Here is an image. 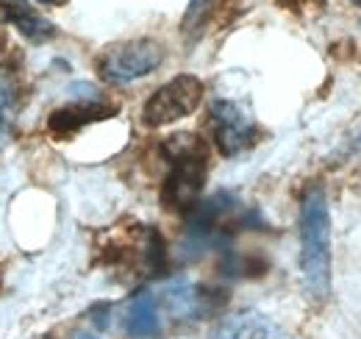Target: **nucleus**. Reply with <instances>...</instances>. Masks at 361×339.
I'll return each mask as SVG.
<instances>
[{
    "mask_svg": "<svg viewBox=\"0 0 361 339\" xmlns=\"http://www.w3.org/2000/svg\"><path fill=\"white\" fill-rule=\"evenodd\" d=\"M300 270L309 295L322 300L331 290V217L322 189L306 192L300 206Z\"/></svg>",
    "mask_w": 361,
    "mask_h": 339,
    "instance_id": "f257e3e1",
    "label": "nucleus"
},
{
    "mask_svg": "<svg viewBox=\"0 0 361 339\" xmlns=\"http://www.w3.org/2000/svg\"><path fill=\"white\" fill-rule=\"evenodd\" d=\"M167 150H170L173 167H170V175L164 181L161 201L170 209H192L197 195L203 192V184H206V175H209L206 145L197 136L180 133V136H173Z\"/></svg>",
    "mask_w": 361,
    "mask_h": 339,
    "instance_id": "f03ea898",
    "label": "nucleus"
},
{
    "mask_svg": "<svg viewBox=\"0 0 361 339\" xmlns=\"http://www.w3.org/2000/svg\"><path fill=\"white\" fill-rule=\"evenodd\" d=\"M164 61V47L156 40H131L111 44L97 59V73L109 84H131L150 76Z\"/></svg>",
    "mask_w": 361,
    "mask_h": 339,
    "instance_id": "7ed1b4c3",
    "label": "nucleus"
},
{
    "mask_svg": "<svg viewBox=\"0 0 361 339\" xmlns=\"http://www.w3.org/2000/svg\"><path fill=\"white\" fill-rule=\"evenodd\" d=\"M203 81L197 76H176L173 81H167L164 86H159L150 100L142 109V120L145 126L161 128L170 126L176 120H183L186 114H192L200 100H203Z\"/></svg>",
    "mask_w": 361,
    "mask_h": 339,
    "instance_id": "20e7f679",
    "label": "nucleus"
},
{
    "mask_svg": "<svg viewBox=\"0 0 361 339\" xmlns=\"http://www.w3.org/2000/svg\"><path fill=\"white\" fill-rule=\"evenodd\" d=\"M212 128L223 156H236L256 142V126L231 100H217L212 106Z\"/></svg>",
    "mask_w": 361,
    "mask_h": 339,
    "instance_id": "39448f33",
    "label": "nucleus"
},
{
    "mask_svg": "<svg viewBox=\"0 0 361 339\" xmlns=\"http://www.w3.org/2000/svg\"><path fill=\"white\" fill-rule=\"evenodd\" d=\"M126 334L131 339H156L161 334L159 306L150 292H139L131 297L128 311H126Z\"/></svg>",
    "mask_w": 361,
    "mask_h": 339,
    "instance_id": "423d86ee",
    "label": "nucleus"
},
{
    "mask_svg": "<svg viewBox=\"0 0 361 339\" xmlns=\"http://www.w3.org/2000/svg\"><path fill=\"white\" fill-rule=\"evenodd\" d=\"M214 339H286V337L264 314L242 311V314L228 317L226 323L217 328Z\"/></svg>",
    "mask_w": 361,
    "mask_h": 339,
    "instance_id": "0eeeda50",
    "label": "nucleus"
},
{
    "mask_svg": "<svg viewBox=\"0 0 361 339\" xmlns=\"http://www.w3.org/2000/svg\"><path fill=\"white\" fill-rule=\"evenodd\" d=\"M109 114H111V109H106L100 103H92V100L75 103V106H67V109H59V112L50 114V131L59 133V136H70V133L81 131L87 123L103 120Z\"/></svg>",
    "mask_w": 361,
    "mask_h": 339,
    "instance_id": "6e6552de",
    "label": "nucleus"
},
{
    "mask_svg": "<svg viewBox=\"0 0 361 339\" xmlns=\"http://www.w3.org/2000/svg\"><path fill=\"white\" fill-rule=\"evenodd\" d=\"M164 306L176 317H197L206 309L200 290L192 287L189 281H173V284H167V290H164Z\"/></svg>",
    "mask_w": 361,
    "mask_h": 339,
    "instance_id": "1a4fd4ad",
    "label": "nucleus"
},
{
    "mask_svg": "<svg viewBox=\"0 0 361 339\" xmlns=\"http://www.w3.org/2000/svg\"><path fill=\"white\" fill-rule=\"evenodd\" d=\"M0 8H3V20L14 23L31 40H45L53 34V25L47 20H42L39 14H34L25 3H0Z\"/></svg>",
    "mask_w": 361,
    "mask_h": 339,
    "instance_id": "9d476101",
    "label": "nucleus"
},
{
    "mask_svg": "<svg viewBox=\"0 0 361 339\" xmlns=\"http://www.w3.org/2000/svg\"><path fill=\"white\" fill-rule=\"evenodd\" d=\"M14 114H17V86L8 73L0 70V145H6V139L11 136Z\"/></svg>",
    "mask_w": 361,
    "mask_h": 339,
    "instance_id": "9b49d317",
    "label": "nucleus"
},
{
    "mask_svg": "<svg viewBox=\"0 0 361 339\" xmlns=\"http://www.w3.org/2000/svg\"><path fill=\"white\" fill-rule=\"evenodd\" d=\"M212 6H214V0H192L186 8V17H183V34H195L203 25Z\"/></svg>",
    "mask_w": 361,
    "mask_h": 339,
    "instance_id": "f8f14e48",
    "label": "nucleus"
},
{
    "mask_svg": "<svg viewBox=\"0 0 361 339\" xmlns=\"http://www.w3.org/2000/svg\"><path fill=\"white\" fill-rule=\"evenodd\" d=\"M39 3H45V6H59V3H64V0H39Z\"/></svg>",
    "mask_w": 361,
    "mask_h": 339,
    "instance_id": "ddd939ff",
    "label": "nucleus"
},
{
    "mask_svg": "<svg viewBox=\"0 0 361 339\" xmlns=\"http://www.w3.org/2000/svg\"><path fill=\"white\" fill-rule=\"evenodd\" d=\"M73 339H97V337H92V334H75Z\"/></svg>",
    "mask_w": 361,
    "mask_h": 339,
    "instance_id": "4468645a",
    "label": "nucleus"
},
{
    "mask_svg": "<svg viewBox=\"0 0 361 339\" xmlns=\"http://www.w3.org/2000/svg\"><path fill=\"white\" fill-rule=\"evenodd\" d=\"M6 3H8V0H6ZM11 3H23V0H11Z\"/></svg>",
    "mask_w": 361,
    "mask_h": 339,
    "instance_id": "2eb2a0df",
    "label": "nucleus"
},
{
    "mask_svg": "<svg viewBox=\"0 0 361 339\" xmlns=\"http://www.w3.org/2000/svg\"><path fill=\"white\" fill-rule=\"evenodd\" d=\"M353 3H356V6H361V0H353Z\"/></svg>",
    "mask_w": 361,
    "mask_h": 339,
    "instance_id": "dca6fc26",
    "label": "nucleus"
}]
</instances>
